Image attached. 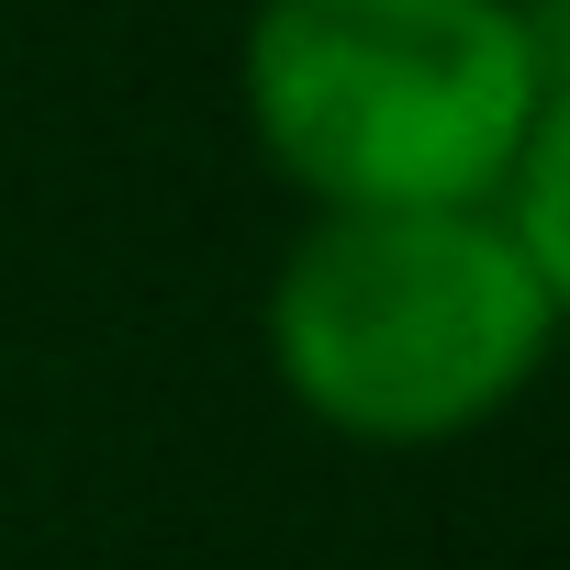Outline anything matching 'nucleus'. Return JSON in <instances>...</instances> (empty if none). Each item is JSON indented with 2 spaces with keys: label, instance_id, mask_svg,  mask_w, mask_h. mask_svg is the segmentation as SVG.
<instances>
[{
  "label": "nucleus",
  "instance_id": "3",
  "mask_svg": "<svg viewBox=\"0 0 570 570\" xmlns=\"http://www.w3.org/2000/svg\"><path fill=\"white\" fill-rule=\"evenodd\" d=\"M503 235L525 246L537 292H548L559 325H570V79L537 101V135H525L514 179H503Z\"/></svg>",
  "mask_w": 570,
  "mask_h": 570
},
{
  "label": "nucleus",
  "instance_id": "4",
  "mask_svg": "<svg viewBox=\"0 0 570 570\" xmlns=\"http://www.w3.org/2000/svg\"><path fill=\"white\" fill-rule=\"evenodd\" d=\"M514 23H525V57H537V79L559 90V79H570V0H514Z\"/></svg>",
  "mask_w": 570,
  "mask_h": 570
},
{
  "label": "nucleus",
  "instance_id": "1",
  "mask_svg": "<svg viewBox=\"0 0 570 570\" xmlns=\"http://www.w3.org/2000/svg\"><path fill=\"white\" fill-rule=\"evenodd\" d=\"M268 381L336 448L425 459L503 425L548 358L559 303L537 292L525 246L492 213H303L268 268Z\"/></svg>",
  "mask_w": 570,
  "mask_h": 570
},
{
  "label": "nucleus",
  "instance_id": "2",
  "mask_svg": "<svg viewBox=\"0 0 570 570\" xmlns=\"http://www.w3.org/2000/svg\"><path fill=\"white\" fill-rule=\"evenodd\" d=\"M514 0H246L235 112L303 213H492L537 135Z\"/></svg>",
  "mask_w": 570,
  "mask_h": 570
}]
</instances>
